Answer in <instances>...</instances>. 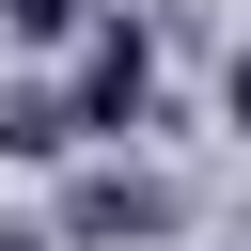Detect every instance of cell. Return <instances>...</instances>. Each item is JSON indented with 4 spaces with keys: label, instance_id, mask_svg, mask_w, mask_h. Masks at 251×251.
Returning <instances> with one entry per match:
<instances>
[{
    "label": "cell",
    "instance_id": "1",
    "mask_svg": "<svg viewBox=\"0 0 251 251\" xmlns=\"http://www.w3.org/2000/svg\"><path fill=\"white\" fill-rule=\"evenodd\" d=\"M63 110H78V141H141V126H157V31H141V16H94Z\"/></svg>",
    "mask_w": 251,
    "mask_h": 251
},
{
    "label": "cell",
    "instance_id": "2",
    "mask_svg": "<svg viewBox=\"0 0 251 251\" xmlns=\"http://www.w3.org/2000/svg\"><path fill=\"white\" fill-rule=\"evenodd\" d=\"M188 204L157 188V173H126V157H94L78 188H63V220H47V251H110V235H173Z\"/></svg>",
    "mask_w": 251,
    "mask_h": 251
},
{
    "label": "cell",
    "instance_id": "3",
    "mask_svg": "<svg viewBox=\"0 0 251 251\" xmlns=\"http://www.w3.org/2000/svg\"><path fill=\"white\" fill-rule=\"evenodd\" d=\"M0 157H16V173H63V157H78L63 78H0Z\"/></svg>",
    "mask_w": 251,
    "mask_h": 251
},
{
    "label": "cell",
    "instance_id": "4",
    "mask_svg": "<svg viewBox=\"0 0 251 251\" xmlns=\"http://www.w3.org/2000/svg\"><path fill=\"white\" fill-rule=\"evenodd\" d=\"M78 16H94V0H0V31H31V47H47V31H78Z\"/></svg>",
    "mask_w": 251,
    "mask_h": 251
},
{
    "label": "cell",
    "instance_id": "5",
    "mask_svg": "<svg viewBox=\"0 0 251 251\" xmlns=\"http://www.w3.org/2000/svg\"><path fill=\"white\" fill-rule=\"evenodd\" d=\"M0 251H47V220H0Z\"/></svg>",
    "mask_w": 251,
    "mask_h": 251
}]
</instances>
